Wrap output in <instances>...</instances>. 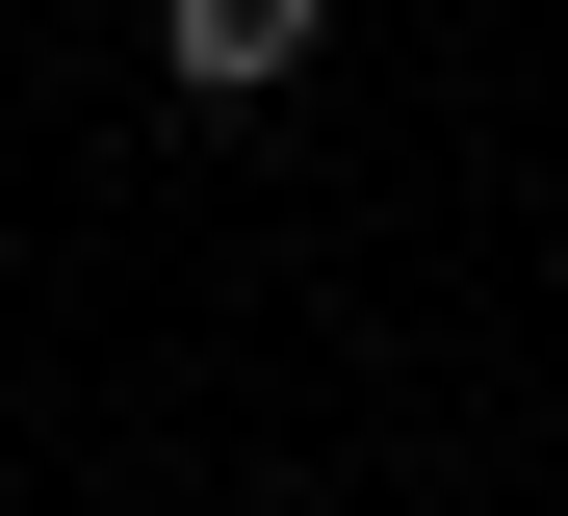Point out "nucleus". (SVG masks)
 I'll list each match as a JSON object with an SVG mask.
<instances>
[{
  "mask_svg": "<svg viewBox=\"0 0 568 516\" xmlns=\"http://www.w3.org/2000/svg\"><path fill=\"white\" fill-rule=\"evenodd\" d=\"M155 78L181 103H284L311 78V0H155Z\"/></svg>",
  "mask_w": 568,
  "mask_h": 516,
  "instance_id": "nucleus-1",
  "label": "nucleus"
}]
</instances>
